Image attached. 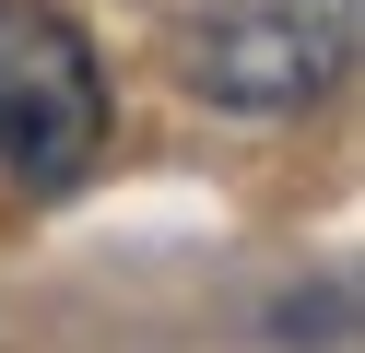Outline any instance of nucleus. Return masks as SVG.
Returning a JSON list of instances; mask_svg holds the SVG:
<instances>
[{
    "mask_svg": "<svg viewBox=\"0 0 365 353\" xmlns=\"http://www.w3.org/2000/svg\"><path fill=\"white\" fill-rule=\"evenodd\" d=\"M95 153H106L95 36L48 0H0V165L24 188H71Z\"/></svg>",
    "mask_w": 365,
    "mask_h": 353,
    "instance_id": "nucleus-1",
    "label": "nucleus"
},
{
    "mask_svg": "<svg viewBox=\"0 0 365 353\" xmlns=\"http://www.w3.org/2000/svg\"><path fill=\"white\" fill-rule=\"evenodd\" d=\"M341 59H354V0H212L189 24V83L247 118L318 106Z\"/></svg>",
    "mask_w": 365,
    "mask_h": 353,
    "instance_id": "nucleus-2",
    "label": "nucleus"
}]
</instances>
